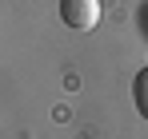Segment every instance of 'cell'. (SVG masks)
I'll return each instance as SVG.
<instances>
[{
  "instance_id": "obj_1",
  "label": "cell",
  "mask_w": 148,
  "mask_h": 139,
  "mask_svg": "<svg viewBox=\"0 0 148 139\" xmlns=\"http://www.w3.org/2000/svg\"><path fill=\"white\" fill-rule=\"evenodd\" d=\"M60 20L72 32H92L100 24V0H60Z\"/></svg>"
},
{
  "instance_id": "obj_2",
  "label": "cell",
  "mask_w": 148,
  "mask_h": 139,
  "mask_svg": "<svg viewBox=\"0 0 148 139\" xmlns=\"http://www.w3.org/2000/svg\"><path fill=\"white\" fill-rule=\"evenodd\" d=\"M132 103H136V111L148 119V68H140L136 80H132Z\"/></svg>"
}]
</instances>
